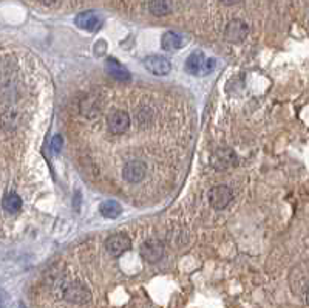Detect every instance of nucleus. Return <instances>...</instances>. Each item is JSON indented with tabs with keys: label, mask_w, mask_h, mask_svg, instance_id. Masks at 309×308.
Returning a JSON list of instances; mask_svg holds the SVG:
<instances>
[{
	"label": "nucleus",
	"mask_w": 309,
	"mask_h": 308,
	"mask_svg": "<svg viewBox=\"0 0 309 308\" xmlns=\"http://www.w3.org/2000/svg\"><path fill=\"white\" fill-rule=\"evenodd\" d=\"M215 67L212 57H206L203 51H193L186 60V71L193 76H207Z\"/></svg>",
	"instance_id": "nucleus-1"
},
{
	"label": "nucleus",
	"mask_w": 309,
	"mask_h": 308,
	"mask_svg": "<svg viewBox=\"0 0 309 308\" xmlns=\"http://www.w3.org/2000/svg\"><path fill=\"white\" fill-rule=\"evenodd\" d=\"M210 163L218 172H224V171L234 169L238 165V157L234 149L219 147V149L213 150L212 157H210Z\"/></svg>",
	"instance_id": "nucleus-2"
},
{
	"label": "nucleus",
	"mask_w": 309,
	"mask_h": 308,
	"mask_svg": "<svg viewBox=\"0 0 309 308\" xmlns=\"http://www.w3.org/2000/svg\"><path fill=\"white\" fill-rule=\"evenodd\" d=\"M63 297L68 300V302H73V303H87L92 300V294H90V290L81 283V282H70L65 285L63 288Z\"/></svg>",
	"instance_id": "nucleus-3"
},
{
	"label": "nucleus",
	"mask_w": 309,
	"mask_h": 308,
	"mask_svg": "<svg viewBox=\"0 0 309 308\" xmlns=\"http://www.w3.org/2000/svg\"><path fill=\"white\" fill-rule=\"evenodd\" d=\"M249 34V27L241 19H232L224 30V37L232 44H240L243 42Z\"/></svg>",
	"instance_id": "nucleus-4"
},
{
	"label": "nucleus",
	"mask_w": 309,
	"mask_h": 308,
	"mask_svg": "<svg viewBox=\"0 0 309 308\" xmlns=\"http://www.w3.org/2000/svg\"><path fill=\"white\" fill-rule=\"evenodd\" d=\"M141 256L148 263H157L164 256V243L157 239H148L141 245Z\"/></svg>",
	"instance_id": "nucleus-5"
},
{
	"label": "nucleus",
	"mask_w": 309,
	"mask_h": 308,
	"mask_svg": "<svg viewBox=\"0 0 309 308\" xmlns=\"http://www.w3.org/2000/svg\"><path fill=\"white\" fill-rule=\"evenodd\" d=\"M131 248V240L127 234L124 233H118V234H113L107 239L105 242V250L110 256L113 257H119L122 256L125 251H128Z\"/></svg>",
	"instance_id": "nucleus-6"
},
{
	"label": "nucleus",
	"mask_w": 309,
	"mask_h": 308,
	"mask_svg": "<svg viewBox=\"0 0 309 308\" xmlns=\"http://www.w3.org/2000/svg\"><path fill=\"white\" fill-rule=\"evenodd\" d=\"M232 198H234V192H232L230 188H227L224 184L215 186L209 192V201L213 209H226L230 204Z\"/></svg>",
	"instance_id": "nucleus-7"
},
{
	"label": "nucleus",
	"mask_w": 309,
	"mask_h": 308,
	"mask_svg": "<svg viewBox=\"0 0 309 308\" xmlns=\"http://www.w3.org/2000/svg\"><path fill=\"white\" fill-rule=\"evenodd\" d=\"M74 24L79 27L81 30L96 33L102 27V17L96 11H85V13H81V14L76 16Z\"/></svg>",
	"instance_id": "nucleus-8"
},
{
	"label": "nucleus",
	"mask_w": 309,
	"mask_h": 308,
	"mask_svg": "<svg viewBox=\"0 0 309 308\" xmlns=\"http://www.w3.org/2000/svg\"><path fill=\"white\" fill-rule=\"evenodd\" d=\"M145 175H147V165L141 160L128 161L122 171V177L128 183H139L145 178Z\"/></svg>",
	"instance_id": "nucleus-9"
},
{
	"label": "nucleus",
	"mask_w": 309,
	"mask_h": 308,
	"mask_svg": "<svg viewBox=\"0 0 309 308\" xmlns=\"http://www.w3.org/2000/svg\"><path fill=\"white\" fill-rule=\"evenodd\" d=\"M144 67L154 76H166L170 73L172 65L169 62V59L158 56V54H153L144 59Z\"/></svg>",
	"instance_id": "nucleus-10"
},
{
	"label": "nucleus",
	"mask_w": 309,
	"mask_h": 308,
	"mask_svg": "<svg viewBox=\"0 0 309 308\" xmlns=\"http://www.w3.org/2000/svg\"><path fill=\"white\" fill-rule=\"evenodd\" d=\"M107 126H108L110 132H113L116 135H121V133L127 132L128 127H130V115L125 110H116L108 116Z\"/></svg>",
	"instance_id": "nucleus-11"
},
{
	"label": "nucleus",
	"mask_w": 309,
	"mask_h": 308,
	"mask_svg": "<svg viewBox=\"0 0 309 308\" xmlns=\"http://www.w3.org/2000/svg\"><path fill=\"white\" fill-rule=\"evenodd\" d=\"M291 288L295 294L306 296L307 294V270L301 266H295L291 274Z\"/></svg>",
	"instance_id": "nucleus-12"
},
{
	"label": "nucleus",
	"mask_w": 309,
	"mask_h": 308,
	"mask_svg": "<svg viewBox=\"0 0 309 308\" xmlns=\"http://www.w3.org/2000/svg\"><path fill=\"white\" fill-rule=\"evenodd\" d=\"M105 70H107V73L112 76V78H115V79H118L121 83H127L131 78L128 70L121 62H118L116 59H112V57L105 60Z\"/></svg>",
	"instance_id": "nucleus-13"
},
{
	"label": "nucleus",
	"mask_w": 309,
	"mask_h": 308,
	"mask_svg": "<svg viewBox=\"0 0 309 308\" xmlns=\"http://www.w3.org/2000/svg\"><path fill=\"white\" fill-rule=\"evenodd\" d=\"M148 10L153 16L164 17L173 11V2L172 0H150Z\"/></svg>",
	"instance_id": "nucleus-14"
},
{
	"label": "nucleus",
	"mask_w": 309,
	"mask_h": 308,
	"mask_svg": "<svg viewBox=\"0 0 309 308\" xmlns=\"http://www.w3.org/2000/svg\"><path fill=\"white\" fill-rule=\"evenodd\" d=\"M183 44H184V39L180 33H175V31H167L163 37H161V47L166 50V51H175V50H180L183 48Z\"/></svg>",
	"instance_id": "nucleus-15"
},
{
	"label": "nucleus",
	"mask_w": 309,
	"mask_h": 308,
	"mask_svg": "<svg viewBox=\"0 0 309 308\" xmlns=\"http://www.w3.org/2000/svg\"><path fill=\"white\" fill-rule=\"evenodd\" d=\"M99 212L105 218H110V220L112 218H118L122 214V206L118 201H115V200H105L104 203H101Z\"/></svg>",
	"instance_id": "nucleus-16"
},
{
	"label": "nucleus",
	"mask_w": 309,
	"mask_h": 308,
	"mask_svg": "<svg viewBox=\"0 0 309 308\" xmlns=\"http://www.w3.org/2000/svg\"><path fill=\"white\" fill-rule=\"evenodd\" d=\"M2 206L7 212L16 214L22 209V198L16 192H8L2 200Z\"/></svg>",
	"instance_id": "nucleus-17"
},
{
	"label": "nucleus",
	"mask_w": 309,
	"mask_h": 308,
	"mask_svg": "<svg viewBox=\"0 0 309 308\" xmlns=\"http://www.w3.org/2000/svg\"><path fill=\"white\" fill-rule=\"evenodd\" d=\"M62 144H63V139H62V136H60V135H56V136L51 139V149H53L56 153H59V152H60Z\"/></svg>",
	"instance_id": "nucleus-18"
},
{
	"label": "nucleus",
	"mask_w": 309,
	"mask_h": 308,
	"mask_svg": "<svg viewBox=\"0 0 309 308\" xmlns=\"http://www.w3.org/2000/svg\"><path fill=\"white\" fill-rule=\"evenodd\" d=\"M39 2H42L43 5H53V4L57 2V0H39Z\"/></svg>",
	"instance_id": "nucleus-19"
},
{
	"label": "nucleus",
	"mask_w": 309,
	"mask_h": 308,
	"mask_svg": "<svg viewBox=\"0 0 309 308\" xmlns=\"http://www.w3.org/2000/svg\"><path fill=\"white\" fill-rule=\"evenodd\" d=\"M221 2H223L224 5H234V4L238 2V0H221Z\"/></svg>",
	"instance_id": "nucleus-20"
}]
</instances>
